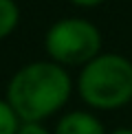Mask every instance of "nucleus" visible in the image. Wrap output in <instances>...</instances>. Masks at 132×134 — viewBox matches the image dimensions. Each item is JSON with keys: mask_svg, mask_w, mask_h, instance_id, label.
<instances>
[{"mask_svg": "<svg viewBox=\"0 0 132 134\" xmlns=\"http://www.w3.org/2000/svg\"><path fill=\"white\" fill-rule=\"evenodd\" d=\"M73 92L75 77L68 68L51 59H35L22 64L9 77L4 99L22 123H46L64 112Z\"/></svg>", "mask_w": 132, "mask_h": 134, "instance_id": "f257e3e1", "label": "nucleus"}, {"mask_svg": "<svg viewBox=\"0 0 132 134\" xmlns=\"http://www.w3.org/2000/svg\"><path fill=\"white\" fill-rule=\"evenodd\" d=\"M75 92L92 112H114L132 103V59L101 51L79 68Z\"/></svg>", "mask_w": 132, "mask_h": 134, "instance_id": "f03ea898", "label": "nucleus"}, {"mask_svg": "<svg viewBox=\"0 0 132 134\" xmlns=\"http://www.w3.org/2000/svg\"><path fill=\"white\" fill-rule=\"evenodd\" d=\"M103 48V35L92 20L81 15H64L44 33L46 59L64 68H81Z\"/></svg>", "mask_w": 132, "mask_h": 134, "instance_id": "7ed1b4c3", "label": "nucleus"}, {"mask_svg": "<svg viewBox=\"0 0 132 134\" xmlns=\"http://www.w3.org/2000/svg\"><path fill=\"white\" fill-rule=\"evenodd\" d=\"M51 130L53 134H108L99 114L88 108H75L62 112Z\"/></svg>", "mask_w": 132, "mask_h": 134, "instance_id": "20e7f679", "label": "nucleus"}, {"mask_svg": "<svg viewBox=\"0 0 132 134\" xmlns=\"http://www.w3.org/2000/svg\"><path fill=\"white\" fill-rule=\"evenodd\" d=\"M22 11L18 0H0V42L13 35L15 29L20 26Z\"/></svg>", "mask_w": 132, "mask_h": 134, "instance_id": "39448f33", "label": "nucleus"}, {"mask_svg": "<svg viewBox=\"0 0 132 134\" xmlns=\"http://www.w3.org/2000/svg\"><path fill=\"white\" fill-rule=\"evenodd\" d=\"M22 125L20 116L13 112V108L4 97H0V134H18Z\"/></svg>", "mask_w": 132, "mask_h": 134, "instance_id": "423d86ee", "label": "nucleus"}, {"mask_svg": "<svg viewBox=\"0 0 132 134\" xmlns=\"http://www.w3.org/2000/svg\"><path fill=\"white\" fill-rule=\"evenodd\" d=\"M18 134H53V130L46 123H22Z\"/></svg>", "mask_w": 132, "mask_h": 134, "instance_id": "0eeeda50", "label": "nucleus"}, {"mask_svg": "<svg viewBox=\"0 0 132 134\" xmlns=\"http://www.w3.org/2000/svg\"><path fill=\"white\" fill-rule=\"evenodd\" d=\"M68 2L73 7H77V9H97L103 2H108V0H68Z\"/></svg>", "mask_w": 132, "mask_h": 134, "instance_id": "6e6552de", "label": "nucleus"}, {"mask_svg": "<svg viewBox=\"0 0 132 134\" xmlns=\"http://www.w3.org/2000/svg\"><path fill=\"white\" fill-rule=\"evenodd\" d=\"M108 134H132V127H114Z\"/></svg>", "mask_w": 132, "mask_h": 134, "instance_id": "1a4fd4ad", "label": "nucleus"}, {"mask_svg": "<svg viewBox=\"0 0 132 134\" xmlns=\"http://www.w3.org/2000/svg\"><path fill=\"white\" fill-rule=\"evenodd\" d=\"M130 105H132V103H130Z\"/></svg>", "mask_w": 132, "mask_h": 134, "instance_id": "9d476101", "label": "nucleus"}]
</instances>
